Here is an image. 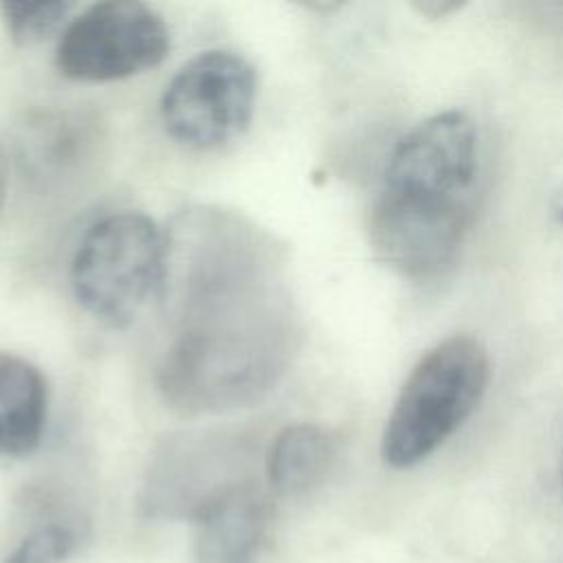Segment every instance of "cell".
Masks as SVG:
<instances>
[{
    "instance_id": "obj_1",
    "label": "cell",
    "mask_w": 563,
    "mask_h": 563,
    "mask_svg": "<svg viewBox=\"0 0 563 563\" xmlns=\"http://www.w3.org/2000/svg\"><path fill=\"white\" fill-rule=\"evenodd\" d=\"M165 244L163 400L185 416L260 402L299 343L284 249L244 216L216 207L178 213Z\"/></svg>"
},
{
    "instance_id": "obj_2",
    "label": "cell",
    "mask_w": 563,
    "mask_h": 563,
    "mask_svg": "<svg viewBox=\"0 0 563 563\" xmlns=\"http://www.w3.org/2000/svg\"><path fill=\"white\" fill-rule=\"evenodd\" d=\"M490 383V356L471 334H451L409 369L385 422L380 455L411 468L433 455L475 413Z\"/></svg>"
},
{
    "instance_id": "obj_3",
    "label": "cell",
    "mask_w": 563,
    "mask_h": 563,
    "mask_svg": "<svg viewBox=\"0 0 563 563\" xmlns=\"http://www.w3.org/2000/svg\"><path fill=\"white\" fill-rule=\"evenodd\" d=\"M473 205V189L383 176L369 213V244L376 257L402 277H438L457 260Z\"/></svg>"
},
{
    "instance_id": "obj_4",
    "label": "cell",
    "mask_w": 563,
    "mask_h": 563,
    "mask_svg": "<svg viewBox=\"0 0 563 563\" xmlns=\"http://www.w3.org/2000/svg\"><path fill=\"white\" fill-rule=\"evenodd\" d=\"M165 231L147 216L123 211L90 227L70 266L75 299L108 325L130 323L161 295Z\"/></svg>"
},
{
    "instance_id": "obj_5",
    "label": "cell",
    "mask_w": 563,
    "mask_h": 563,
    "mask_svg": "<svg viewBox=\"0 0 563 563\" xmlns=\"http://www.w3.org/2000/svg\"><path fill=\"white\" fill-rule=\"evenodd\" d=\"M257 95L253 66L231 51H205L183 64L161 97L165 132L194 150H213L251 123Z\"/></svg>"
},
{
    "instance_id": "obj_6",
    "label": "cell",
    "mask_w": 563,
    "mask_h": 563,
    "mask_svg": "<svg viewBox=\"0 0 563 563\" xmlns=\"http://www.w3.org/2000/svg\"><path fill=\"white\" fill-rule=\"evenodd\" d=\"M255 482L251 451L235 435L196 431L165 440L145 475L141 506L152 517L196 521L231 490Z\"/></svg>"
},
{
    "instance_id": "obj_7",
    "label": "cell",
    "mask_w": 563,
    "mask_h": 563,
    "mask_svg": "<svg viewBox=\"0 0 563 563\" xmlns=\"http://www.w3.org/2000/svg\"><path fill=\"white\" fill-rule=\"evenodd\" d=\"M167 48L169 31L154 9L136 0H106L64 29L55 62L70 79L112 81L158 66Z\"/></svg>"
},
{
    "instance_id": "obj_8",
    "label": "cell",
    "mask_w": 563,
    "mask_h": 563,
    "mask_svg": "<svg viewBox=\"0 0 563 563\" xmlns=\"http://www.w3.org/2000/svg\"><path fill=\"white\" fill-rule=\"evenodd\" d=\"M273 508L257 482L211 504L196 521V563H257L271 534Z\"/></svg>"
},
{
    "instance_id": "obj_9",
    "label": "cell",
    "mask_w": 563,
    "mask_h": 563,
    "mask_svg": "<svg viewBox=\"0 0 563 563\" xmlns=\"http://www.w3.org/2000/svg\"><path fill=\"white\" fill-rule=\"evenodd\" d=\"M46 380L22 356L0 354V455L33 453L46 424Z\"/></svg>"
},
{
    "instance_id": "obj_10",
    "label": "cell",
    "mask_w": 563,
    "mask_h": 563,
    "mask_svg": "<svg viewBox=\"0 0 563 563\" xmlns=\"http://www.w3.org/2000/svg\"><path fill=\"white\" fill-rule=\"evenodd\" d=\"M336 457L332 435L317 424H290L282 429L266 453V479L282 497H299L314 490L330 473Z\"/></svg>"
},
{
    "instance_id": "obj_11",
    "label": "cell",
    "mask_w": 563,
    "mask_h": 563,
    "mask_svg": "<svg viewBox=\"0 0 563 563\" xmlns=\"http://www.w3.org/2000/svg\"><path fill=\"white\" fill-rule=\"evenodd\" d=\"M81 543V532L68 523L51 519L29 530L4 563H64Z\"/></svg>"
},
{
    "instance_id": "obj_12",
    "label": "cell",
    "mask_w": 563,
    "mask_h": 563,
    "mask_svg": "<svg viewBox=\"0 0 563 563\" xmlns=\"http://www.w3.org/2000/svg\"><path fill=\"white\" fill-rule=\"evenodd\" d=\"M70 2H0L7 33L18 44H35L51 35L68 15Z\"/></svg>"
},
{
    "instance_id": "obj_13",
    "label": "cell",
    "mask_w": 563,
    "mask_h": 563,
    "mask_svg": "<svg viewBox=\"0 0 563 563\" xmlns=\"http://www.w3.org/2000/svg\"><path fill=\"white\" fill-rule=\"evenodd\" d=\"M413 11L427 20H444L453 13H457L464 2H457V0H416L413 4Z\"/></svg>"
},
{
    "instance_id": "obj_14",
    "label": "cell",
    "mask_w": 563,
    "mask_h": 563,
    "mask_svg": "<svg viewBox=\"0 0 563 563\" xmlns=\"http://www.w3.org/2000/svg\"><path fill=\"white\" fill-rule=\"evenodd\" d=\"M550 216L559 227H563V183L550 196Z\"/></svg>"
},
{
    "instance_id": "obj_15",
    "label": "cell",
    "mask_w": 563,
    "mask_h": 563,
    "mask_svg": "<svg viewBox=\"0 0 563 563\" xmlns=\"http://www.w3.org/2000/svg\"><path fill=\"white\" fill-rule=\"evenodd\" d=\"M4 191H7V169H4V158H2V152H0V211H2V205H4Z\"/></svg>"
},
{
    "instance_id": "obj_16",
    "label": "cell",
    "mask_w": 563,
    "mask_h": 563,
    "mask_svg": "<svg viewBox=\"0 0 563 563\" xmlns=\"http://www.w3.org/2000/svg\"><path fill=\"white\" fill-rule=\"evenodd\" d=\"M559 482H561V490H563V442H561V455H559Z\"/></svg>"
}]
</instances>
